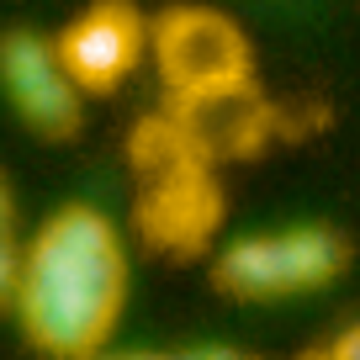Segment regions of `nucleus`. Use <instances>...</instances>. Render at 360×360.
Instances as JSON below:
<instances>
[{
	"mask_svg": "<svg viewBox=\"0 0 360 360\" xmlns=\"http://www.w3.org/2000/svg\"><path fill=\"white\" fill-rule=\"evenodd\" d=\"M318 360H360V323H355V328H345V334H339Z\"/></svg>",
	"mask_w": 360,
	"mask_h": 360,
	"instance_id": "8",
	"label": "nucleus"
},
{
	"mask_svg": "<svg viewBox=\"0 0 360 360\" xmlns=\"http://www.w3.org/2000/svg\"><path fill=\"white\" fill-rule=\"evenodd\" d=\"M349 265V244L323 223H286L238 233L217 249L212 281L233 302H297L334 286Z\"/></svg>",
	"mask_w": 360,
	"mask_h": 360,
	"instance_id": "2",
	"label": "nucleus"
},
{
	"mask_svg": "<svg viewBox=\"0 0 360 360\" xmlns=\"http://www.w3.org/2000/svg\"><path fill=\"white\" fill-rule=\"evenodd\" d=\"M22 249H27V228H22V207L6 169H0V307H11L16 292V270H22Z\"/></svg>",
	"mask_w": 360,
	"mask_h": 360,
	"instance_id": "6",
	"label": "nucleus"
},
{
	"mask_svg": "<svg viewBox=\"0 0 360 360\" xmlns=\"http://www.w3.org/2000/svg\"><path fill=\"white\" fill-rule=\"evenodd\" d=\"M58 53L85 96H112L148 58V16L133 0H96L75 22H64Z\"/></svg>",
	"mask_w": 360,
	"mask_h": 360,
	"instance_id": "5",
	"label": "nucleus"
},
{
	"mask_svg": "<svg viewBox=\"0 0 360 360\" xmlns=\"http://www.w3.org/2000/svg\"><path fill=\"white\" fill-rule=\"evenodd\" d=\"M90 360H186V355H180V349H112V345H106V349H96Z\"/></svg>",
	"mask_w": 360,
	"mask_h": 360,
	"instance_id": "7",
	"label": "nucleus"
},
{
	"mask_svg": "<svg viewBox=\"0 0 360 360\" xmlns=\"http://www.w3.org/2000/svg\"><path fill=\"white\" fill-rule=\"evenodd\" d=\"M133 292V255L112 212L64 202L27 233L11 313L48 360H90L112 345Z\"/></svg>",
	"mask_w": 360,
	"mask_h": 360,
	"instance_id": "1",
	"label": "nucleus"
},
{
	"mask_svg": "<svg viewBox=\"0 0 360 360\" xmlns=\"http://www.w3.org/2000/svg\"><path fill=\"white\" fill-rule=\"evenodd\" d=\"M148 53H154L165 85L180 106L228 101L249 90V43L238 22L207 6H175L159 22H148Z\"/></svg>",
	"mask_w": 360,
	"mask_h": 360,
	"instance_id": "3",
	"label": "nucleus"
},
{
	"mask_svg": "<svg viewBox=\"0 0 360 360\" xmlns=\"http://www.w3.org/2000/svg\"><path fill=\"white\" fill-rule=\"evenodd\" d=\"M0 90L11 112L22 117V127L32 138H75L85 122V90L75 85L64 53H58V37L48 32H6L0 37Z\"/></svg>",
	"mask_w": 360,
	"mask_h": 360,
	"instance_id": "4",
	"label": "nucleus"
}]
</instances>
